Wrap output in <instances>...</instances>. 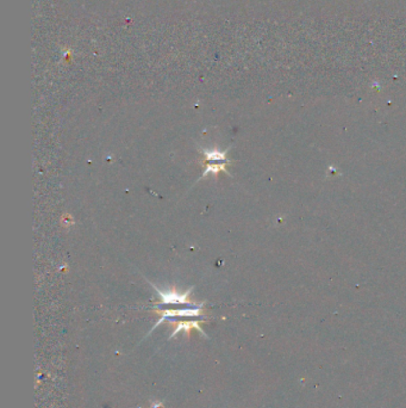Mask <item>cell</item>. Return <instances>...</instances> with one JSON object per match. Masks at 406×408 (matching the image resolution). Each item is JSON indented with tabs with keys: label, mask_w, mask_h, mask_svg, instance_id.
Here are the masks:
<instances>
[{
	"label": "cell",
	"mask_w": 406,
	"mask_h": 408,
	"mask_svg": "<svg viewBox=\"0 0 406 408\" xmlns=\"http://www.w3.org/2000/svg\"><path fill=\"white\" fill-rule=\"evenodd\" d=\"M203 306H204V302L203 303H199L196 307H188V308H183V309H156V312L160 314V320L157 321L156 325L150 330L149 333H152V331L156 327H159L162 322L165 321H170V322H175L176 318H197L202 314Z\"/></svg>",
	"instance_id": "cell-1"
},
{
	"label": "cell",
	"mask_w": 406,
	"mask_h": 408,
	"mask_svg": "<svg viewBox=\"0 0 406 408\" xmlns=\"http://www.w3.org/2000/svg\"><path fill=\"white\" fill-rule=\"evenodd\" d=\"M148 283H149L150 285L156 290V293L159 294V296H160L161 302L159 306H156V307H161L162 304H186V306H188V307H196L199 304V303L194 304L188 301V295L192 293L193 288H189L186 293L180 294V293H176L175 290H168V291L161 290V289L157 288V286L155 285V284H152L150 281H148Z\"/></svg>",
	"instance_id": "cell-2"
},
{
	"label": "cell",
	"mask_w": 406,
	"mask_h": 408,
	"mask_svg": "<svg viewBox=\"0 0 406 408\" xmlns=\"http://www.w3.org/2000/svg\"><path fill=\"white\" fill-rule=\"evenodd\" d=\"M192 328H196V330L198 332H200L203 336L207 337L206 333H205V332L202 330V327H200V325H199V322H198V321H180V322L176 323V328L173 331V333L170 334V337L168 339L174 338V337H175L176 334L179 333V332H186V333H188V332L191 331Z\"/></svg>",
	"instance_id": "cell-3"
},
{
	"label": "cell",
	"mask_w": 406,
	"mask_h": 408,
	"mask_svg": "<svg viewBox=\"0 0 406 408\" xmlns=\"http://www.w3.org/2000/svg\"><path fill=\"white\" fill-rule=\"evenodd\" d=\"M205 158L207 161H217V162H230L226 159V153L228 151L220 152L218 149H203Z\"/></svg>",
	"instance_id": "cell-4"
},
{
	"label": "cell",
	"mask_w": 406,
	"mask_h": 408,
	"mask_svg": "<svg viewBox=\"0 0 406 408\" xmlns=\"http://www.w3.org/2000/svg\"><path fill=\"white\" fill-rule=\"evenodd\" d=\"M226 165H228V162H220V164H206V170L204 171V173H203L202 178L206 177V176L209 175H213L216 176L217 173H220L223 171V172H225L226 175H229V171L226 170Z\"/></svg>",
	"instance_id": "cell-5"
}]
</instances>
